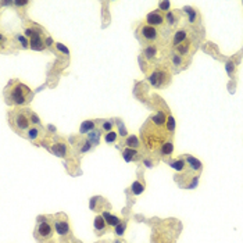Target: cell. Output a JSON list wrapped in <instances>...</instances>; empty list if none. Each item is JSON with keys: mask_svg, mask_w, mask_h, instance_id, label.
<instances>
[{"mask_svg": "<svg viewBox=\"0 0 243 243\" xmlns=\"http://www.w3.org/2000/svg\"><path fill=\"white\" fill-rule=\"evenodd\" d=\"M186 36H187V34H186L185 29H179V31H176L175 34H174V38H172V43L175 45V47L178 45H181V43H183L185 40H186Z\"/></svg>", "mask_w": 243, "mask_h": 243, "instance_id": "obj_13", "label": "cell"}, {"mask_svg": "<svg viewBox=\"0 0 243 243\" xmlns=\"http://www.w3.org/2000/svg\"><path fill=\"white\" fill-rule=\"evenodd\" d=\"M17 39H18V42L21 43V46H23V47H28V43H29V42H27V39H25L24 36H20V35H18Z\"/></svg>", "mask_w": 243, "mask_h": 243, "instance_id": "obj_33", "label": "cell"}, {"mask_svg": "<svg viewBox=\"0 0 243 243\" xmlns=\"http://www.w3.org/2000/svg\"><path fill=\"white\" fill-rule=\"evenodd\" d=\"M54 228H56V232L61 236L67 235L70 232V226H68V222H67V217H65L63 212L56 215V221H54Z\"/></svg>", "mask_w": 243, "mask_h": 243, "instance_id": "obj_7", "label": "cell"}, {"mask_svg": "<svg viewBox=\"0 0 243 243\" xmlns=\"http://www.w3.org/2000/svg\"><path fill=\"white\" fill-rule=\"evenodd\" d=\"M171 167L176 171H182L185 168V161L183 160H175V161L171 163Z\"/></svg>", "mask_w": 243, "mask_h": 243, "instance_id": "obj_26", "label": "cell"}, {"mask_svg": "<svg viewBox=\"0 0 243 243\" xmlns=\"http://www.w3.org/2000/svg\"><path fill=\"white\" fill-rule=\"evenodd\" d=\"M226 70H228L229 75H231V74L233 72V63H231V61H229L228 64H226Z\"/></svg>", "mask_w": 243, "mask_h": 243, "instance_id": "obj_36", "label": "cell"}, {"mask_svg": "<svg viewBox=\"0 0 243 243\" xmlns=\"http://www.w3.org/2000/svg\"><path fill=\"white\" fill-rule=\"evenodd\" d=\"M39 134H40V126H32V128L29 129V131L27 132V134L24 135V136L28 138V139L35 140L38 136H39Z\"/></svg>", "mask_w": 243, "mask_h": 243, "instance_id": "obj_22", "label": "cell"}, {"mask_svg": "<svg viewBox=\"0 0 243 243\" xmlns=\"http://www.w3.org/2000/svg\"><path fill=\"white\" fill-rule=\"evenodd\" d=\"M51 43H53V40H51L50 38H46V40H45V45H46V46H51Z\"/></svg>", "mask_w": 243, "mask_h": 243, "instance_id": "obj_38", "label": "cell"}, {"mask_svg": "<svg viewBox=\"0 0 243 243\" xmlns=\"http://www.w3.org/2000/svg\"><path fill=\"white\" fill-rule=\"evenodd\" d=\"M165 128H167V131H170V132H172L174 129H175V120H174L172 117H168L167 118V124H165Z\"/></svg>", "mask_w": 243, "mask_h": 243, "instance_id": "obj_28", "label": "cell"}, {"mask_svg": "<svg viewBox=\"0 0 243 243\" xmlns=\"http://www.w3.org/2000/svg\"><path fill=\"white\" fill-rule=\"evenodd\" d=\"M10 122L13 128L21 135H25L32 126H40L38 115L29 109H15L14 111H11Z\"/></svg>", "mask_w": 243, "mask_h": 243, "instance_id": "obj_2", "label": "cell"}, {"mask_svg": "<svg viewBox=\"0 0 243 243\" xmlns=\"http://www.w3.org/2000/svg\"><path fill=\"white\" fill-rule=\"evenodd\" d=\"M138 154L139 153L136 151V149H131V147H126L125 150L122 151V157L126 163H131V161H134V160H136Z\"/></svg>", "mask_w": 243, "mask_h": 243, "instance_id": "obj_14", "label": "cell"}, {"mask_svg": "<svg viewBox=\"0 0 243 243\" xmlns=\"http://www.w3.org/2000/svg\"><path fill=\"white\" fill-rule=\"evenodd\" d=\"M142 140L145 143V146L149 149V150L154 151V150H159L161 149V146L167 142V136H168V132L167 128L163 126H156L151 121H147V122L143 125L142 128Z\"/></svg>", "mask_w": 243, "mask_h": 243, "instance_id": "obj_1", "label": "cell"}, {"mask_svg": "<svg viewBox=\"0 0 243 243\" xmlns=\"http://www.w3.org/2000/svg\"><path fill=\"white\" fill-rule=\"evenodd\" d=\"M185 11L189 14V21H190V23H195L196 17H197V13H196L193 9H190V7H186V9H185Z\"/></svg>", "mask_w": 243, "mask_h": 243, "instance_id": "obj_29", "label": "cell"}, {"mask_svg": "<svg viewBox=\"0 0 243 243\" xmlns=\"http://www.w3.org/2000/svg\"><path fill=\"white\" fill-rule=\"evenodd\" d=\"M96 129V122L95 121H84V122L81 124V128H79V132H81V135H88L89 132L95 131Z\"/></svg>", "mask_w": 243, "mask_h": 243, "instance_id": "obj_12", "label": "cell"}, {"mask_svg": "<svg viewBox=\"0 0 243 243\" xmlns=\"http://www.w3.org/2000/svg\"><path fill=\"white\" fill-rule=\"evenodd\" d=\"M106 226H107V222L103 218V215H97V217L95 218V229L99 231V233H103V231L106 229Z\"/></svg>", "mask_w": 243, "mask_h": 243, "instance_id": "obj_17", "label": "cell"}, {"mask_svg": "<svg viewBox=\"0 0 243 243\" xmlns=\"http://www.w3.org/2000/svg\"><path fill=\"white\" fill-rule=\"evenodd\" d=\"M186 163H187V165H189V168L192 171H199L201 168V163L199 161V160H196L195 157H192V156L186 157Z\"/></svg>", "mask_w": 243, "mask_h": 243, "instance_id": "obj_18", "label": "cell"}, {"mask_svg": "<svg viewBox=\"0 0 243 243\" xmlns=\"http://www.w3.org/2000/svg\"><path fill=\"white\" fill-rule=\"evenodd\" d=\"M126 146H128V147H131V149H136V147H139V140H138V138L136 136H134V135H132V136H128L126 138Z\"/></svg>", "mask_w": 243, "mask_h": 243, "instance_id": "obj_24", "label": "cell"}, {"mask_svg": "<svg viewBox=\"0 0 243 243\" xmlns=\"http://www.w3.org/2000/svg\"><path fill=\"white\" fill-rule=\"evenodd\" d=\"M143 190H145V186H143V183H142V182H139V181H135L134 183H132V186H131V192L134 193V195H136V196L142 195V193H143Z\"/></svg>", "mask_w": 243, "mask_h": 243, "instance_id": "obj_21", "label": "cell"}, {"mask_svg": "<svg viewBox=\"0 0 243 243\" xmlns=\"http://www.w3.org/2000/svg\"><path fill=\"white\" fill-rule=\"evenodd\" d=\"M103 218L106 220L107 225H110V226H117L118 224L121 222L120 218L115 217V215H113V214H110L109 211H104V212H103Z\"/></svg>", "mask_w": 243, "mask_h": 243, "instance_id": "obj_16", "label": "cell"}, {"mask_svg": "<svg viewBox=\"0 0 243 243\" xmlns=\"http://www.w3.org/2000/svg\"><path fill=\"white\" fill-rule=\"evenodd\" d=\"M165 18H167V21H168V24H170V25H172V24L175 23V15H174L172 11H168L167 14H165Z\"/></svg>", "mask_w": 243, "mask_h": 243, "instance_id": "obj_31", "label": "cell"}, {"mask_svg": "<svg viewBox=\"0 0 243 243\" xmlns=\"http://www.w3.org/2000/svg\"><path fill=\"white\" fill-rule=\"evenodd\" d=\"M140 32V36L146 40V42H154V40L159 39V31H157L156 27H151V25H142L139 29Z\"/></svg>", "mask_w": 243, "mask_h": 243, "instance_id": "obj_5", "label": "cell"}, {"mask_svg": "<svg viewBox=\"0 0 243 243\" xmlns=\"http://www.w3.org/2000/svg\"><path fill=\"white\" fill-rule=\"evenodd\" d=\"M159 7H160V10H163V11H170V2H160L159 3Z\"/></svg>", "mask_w": 243, "mask_h": 243, "instance_id": "obj_32", "label": "cell"}, {"mask_svg": "<svg viewBox=\"0 0 243 243\" xmlns=\"http://www.w3.org/2000/svg\"><path fill=\"white\" fill-rule=\"evenodd\" d=\"M42 29L39 27H32V28L25 29V36L29 38V46L32 50H43L46 47L45 40L42 39Z\"/></svg>", "mask_w": 243, "mask_h": 243, "instance_id": "obj_4", "label": "cell"}, {"mask_svg": "<svg viewBox=\"0 0 243 243\" xmlns=\"http://www.w3.org/2000/svg\"><path fill=\"white\" fill-rule=\"evenodd\" d=\"M51 151L59 157H65L68 153V147H67V145H65V142L59 140L57 143H54V145L51 146Z\"/></svg>", "mask_w": 243, "mask_h": 243, "instance_id": "obj_10", "label": "cell"}, {"mask_svg": "<svg viewBox=\"0 0 243 243\" xmlns=\"http://www.w3.org/2000/svg\"><path fill=\"white\" fill-rule=\"evenodd\" d=\"M51 235H53V226H51V224H49L47 221H40L36 228V237L45 240V239L51 237Z\"/></svg>", "mask_w": 243, "mask_h": 243, "instance_id": "obj_6", "label": "cell"}, {"mask_svg": "<svg viewBox=\"0 0 243 243\" xmlns=\"http://www.w3.org/2000/svg\"><path fill=\"white\" fill-rule=\"evenodd\" d=\"M143 54H145V57L147 60H153L157 54V47L154 45H151V43H149V45H146L145 49H143Z\"/></svg>", "mask_w": 243, "mask_h": 243, "instance_id": "obj_15", "label": "cell"}, {"mask_svg": "<svg viewBox=\"0 0 243 243\" xmlns=\"http://www.w3.org/2000/svg\"><path fill=\"white\" fill-rule=\"evenodd\" d=\"M172 150H174V145L171 140H167V142L161 146V149H160L161 154H164V156H170V154L172 153Z\"/></svg>", "mask_w": 243, "mask_h": 243, "instance_id": "obj_23", "label": "cell"}, {"mask_svg": "<svg viewBox=\"0 0 243 243\" xmlns=\"http://www.w3.org/2000/svg\"><path fill=\"white\" fill-rule=\"evenodd\" d=\"M86 138L92 142V145H97L99 142H100V138H101V132L99 131V129H95V131L89 132V134L86 135Z\"/></svg>", "mask_w": 243, "mask_h": 243, "instance_id": "obj_20", "label": "cell"}, {"mask_svg": "<svg viewBox=\"0 0 243 243\" xmlns=\"http://www.w3.org/2000/svg\"><path fill=\"white\" fill-rule=\"evenodd\" d=\"M6 97L7 101L10 104H15V106H24V104H28L29 101L34 97V93L32 90L27 86L25 84L20 81H11L9 84L6 89Z\"/></svg>", "mask_w": 243, "mask_h": 243, "instance_id": "obj_3", "label": "cell"}, {"mask_svg": "<svg viewBox=\"0 0 243 243\" xmlns=\"http://www.w3.org/2000/svg\"><path fill=\"white\" fill-rule=\"evenodd\" d=\"M167 118L165 117V114L163 111H159L156 113L154 115H151L150 118H149V121H151V122L154 124L156 126H160V128H163V126H165V124H167Z\"/></svg>", "mask_w": 243, "mask_h": 243, "instance_id": "obj_11", "label": "cell"}, {"mask_svg": "<svg viewBox=\"0 0 243 243\" xmlns=\"http://www.w3.org/2000/svg\"><path fill=\"white\" fill-rule=\"evenodd\" d=\"M146 21H147V25L159 27V25H163V24H164V17H163L159 11H151L147 14Z\"/></svg>", "mask_w": 243, "mask_h": 243, "instance_id": "obj_9", "label": "cell"}, {"mask_svg": "<svg viewBox=\"0 0 243 243\" xmlns=\"http://www.w3.org/2000/svg\"><path fill=\"white\" fill-rule=\"evenodd\" d=\"M113 126H114V122H113L111 120H104L103 122H101L100 128L103 129V131H106V132H111L113 131Z\"/></svg>", "mask_w": 243, "mask_h": 243, "instance_id": "obj_25", "label": "cell"}, {"mask_svg": "<svg viewBox=\"0 0 243 243\" xmlns=\"http://www.w3.org/2000/svg\"><path fill=\"white\" fill-rule=\"evenodd\" d=\"M56 46H57V49H59V50H61V51H63V53H65V54L68 53V49L65 47V46H63L61 43H56Z\"/></svg>", "mask_w": 243, "mask_h": 243, "instance_id": "obj_34", "label": "cell"}, {"mask_svg": "<svg viewBox=\"0 0 243 243\" xmlns=\"http://www.w3.org/2000/svg\"><path fill=\"white\" fill-rule=\"evenodd\" d=\"M149 79H150V82H151L153 86L160 88V86H163L165 82H168V74L163 70H156V71L151 72V75L149 76Z\"/></svg>", "mask_w": 243, "mask_h": 243, "instance_id": "obj_8", "label": "cell"}, {"mask_svg": "<svg viewBox=\"0 0 243 243\" xmlns=\"http://www.w3.org/2000/svg\"><path fill=\"white\" fill-rule=\"evenodd\" d=\"M190 46H192V43H190L189 40H185L183 43H181V45L176 46V51H178L181 56H186L190 50Z\"/></svg>", "mask_w": 243, "mask_h": 243, "instance_id": "obj_19", "label": "cell"}, {"mask_svg": "<svg viewBox=\"0 0 243 243\" xmlns=\"http://www.w3.org/2000/svg\"><path fill=\"white\" fill-rule=\"evenodd\" d=\"M104 140H106L107 143H114L115 140H117V134L115 132H107L106 136H104Z\"/></svg>", "mask_w": 243, "mask_h": 243, "instance_id": "obj_27", "label": "cell"}, {"mask_svg": "<svg viewBox=\"0 0 243 243\" xmlns=\"http://www.w3.org/2000/svg\"><path fill=\"white\" fill-rule=\"evenodd\" d=\"M125 226H126L125 222H120L117 226H115V233H117V235H122L124 231H125Z\"/></svg>", "mask_w": 243, "mask_h": 243, "instance_id": "obj_30", "label": "cell"}, {"mask_svg": "<svg viewBox=\"0 0 243 243\" xmlns=\"http://www.w3.org/2000/svg\"><path fill=\"white\" fill-rule=\"evenodd\" d=\"M14 4L15 6H27V4H28V2H14Z\"/></svg>", "mask_w": 243, "mask_h": 243, "instance_id": "obj_37", "label": "cell"}, {"mask_svg": "<svg viewBox=\"0 0 243 243\" xmlns=\"http://www.w3.org/2000/svg\"><path fill=\"white\" fill-rule=\"evenodd\" d=\"M172 63H174V64H175V65H179V64H181V63H182L181 57H179V56H174V57H172Z\"/></svg>", "mask_w": 243, "mask_h": 243, "instance_id": "obj_35", "label": "cell"}]
</instances>
